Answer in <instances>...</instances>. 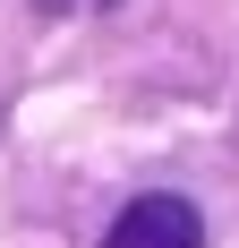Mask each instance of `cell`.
I'll return each instance as SVG.
<instances>
[{"instance_id": "obj_2", "label": "cell", "mask_w": 239, "mask_h": 248, "mask_svg": "<svg viewBox=\"0 0 239 248\" xmlns=\"http://www.w3.org/2000/svg\"><path fill=\"white\" fill-rule=\"evenodd\" d=\"M43 17H69V9H103V0H34Z\"/></svg>"}, {"instance_id": "obj_1", "label": "cell", "mask_w": 239, "mask_h": 248, "mask_svg": "<svg viewBox=\"0 0 239 248\" xmlns=\"http://www.w3.org/2000/svg\"><path fill=\"white\" fill-rule=\"evenodd\" d=\"M103 248H205V223H196V205H188V197L145 188V197L120 205V223L103 231Z\"/></svg>"}]
</instances>
